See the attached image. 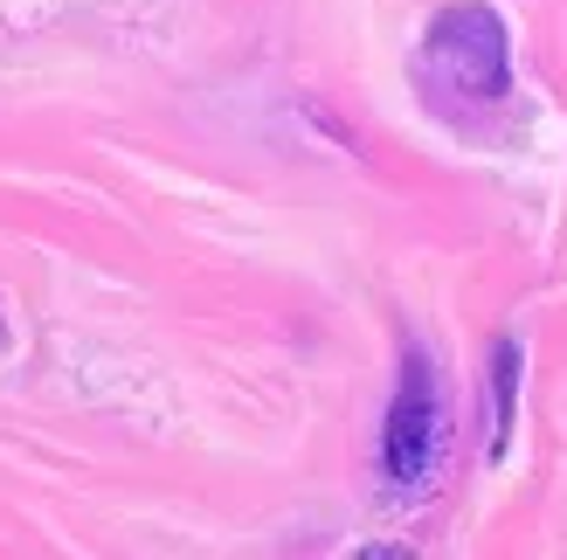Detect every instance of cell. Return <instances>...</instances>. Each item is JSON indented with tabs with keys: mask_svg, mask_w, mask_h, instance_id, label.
I'll return each mask as SVG.
<instances>
[{
	"mask_svg": "<svg viewBox=\"0 0 567 560\" xmlns=\"http://www.w3.org/2000/svg\"><path fill=\"white\" fill-rule=\"evenodd\" d=\"M443 436H450V402H443V374L436 360L409 346L402 353V381L388 402V429H381V470L394 491H422L443 464Z\"/></svg>",
	"mask_w": 567,
	"mask_h": 560,
	"instance_id": "2",
	"label": "cell"
},
{
	"mask_svg": "<svg viewBox=\"0 0 567 560\" xmlns=\"http://www.w3.org/2000/svg\"><path fill=\"white\" fill-rule=\"evenodd\" d=\"M415 83L450 111L498 104L513 91V42H505L498 8H485V0H450L415 49Z\"/></svg>",
	"mask_w": 567,
	"mask_h": 560,
	"instance_id": "1",
	"label": "cell"
},
{
	"mask_svg": "<svg viewBox=\"0 0 567 560\" xmlns=\"http://www.w3.org/2000/svg\"><path fill=\"white\" fill-rule=\"evenodd\" d=\"M513 387H519V346H498V429H492V457L505 450V429H513Z\"/></svg>",
	"mask_w": 567,
	"mask_h": 560,
	"instance_id": "3",
	"label": "cell"
}]
</instances>
